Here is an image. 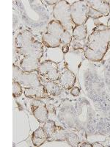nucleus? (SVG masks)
<instances>
[{
	"mask_svg": "<svg viewBox=\"0 0 110 147\" xmlns=\"http://www.w3.org/2000/svg\"><path fill=\"white\" fill-rule=\"evenodd\" d=\"M42 85L45 88L47 94L50 96H57L61 93V88L58 83L55 81H51L41 77Z\"/></svg>",
	"mask_w": 110,
	"mask_h": 147,
	"instance_id": "14",
	"label": "nucleus"
},
{
	"mask_svg": "<svg viewBox=\"0 0 110 147\" xmlns=\"http://www.w3.org/2000/svg\"><path fill=\"white\" fill-rule=\"evenodd\" d=\"M31 110L38 121L44 124L48 121V110L46 103L40 99H35L31 104Z\"/></svg>",
	"mask_w": 110,
	"mask_h": 147,
	"instance_id": "7",
	"label": "nucleus"
},
{
	"mask_svg": "<svg viewBox=\"0 0 110 147\" xmlns=\"http://www.w3.org/2000/svg\"><path fill=\"white\" fill-rule=\"evenodd\" d=\"M70 94L71 95H73V96H78L79 94H80V90L78 87H73L70 89Z\"/></svg>",
	"mask_w": 110,
	"mask_h": 147,
	"instance_id": "23",
	"label": "nucleus"
},
{
	"mask_svg": "<svg viewBox=\"0 0 110 147\" xmlns=\"http://www.w3.org/2000/svg\"><path fill=\"white\" fill-rule=\"evenodd\" d=\"M23 94L26 97L30 99H48L50 97L46 93L45 88L43 85L31 88H26L23 90Z\"/></svg>",
	"mask_w": 110,
	"mask_h": 147,
	"instance_id": "12",
	"label": "nucleus"
},
{
	"mask_svg": "<svg viewBox=\"0 0 110 147\" xmlns=\"http://www.w3.org/2000/svg\"><path fill=\"white\" fill-rule=\"evenodd\" d=\"M67 132L65 129L62 127L57 126L54 134L52 135V138L49 139V141L51 140H57V141H62V140H66V135Z\"/></svg>",
	"mask_w": 110,
	"mask_h": 147,
	"instance_id": "17",
	"label": "nucleus"
},
{
	"mask_svg": "<svg viewBox=\"0 0 110 147\" xmlns=\"http://www.w3.org/2000/svg\"><path fill=\"white\" fill-rule=\"evenodd\" d=\"M65 29L57 21L52 20L48 24L46 32L42 37L43 44L48 48H57L61 45L60 37Z\"/></svg>",
	"mask_w": 110,
	"mask_h": 147,
	"instance_id": "3",
	"label": "nucleus"
},
{
	"mask_svg": "<svg viewBox=\"0 0 110 147\" xmlns=\"http://www.w3.org/2000/svg\"><path fill=\"white\" fill-rule=\"evenodd\" d=\"M24 89L35 88L42 85L41 77L35 72H23L18 81Z\"/></svg>",
	"mask_w": 110,
	"mask_h": 147,
	"instance_id": "8",
	"label": "nucleus"
},
{
	"mask_svg": "<svg viewBox=\"0 0 110 147\" xmlns=\"http://www.w3.org/2000/svg\"><path fill=\"white\" fill-rule=\"evenodd\" d=\"M46 140H48V136L44 130V127H39L32 133V141L35 146H42Z\"/></svg>",
	"mask_w": 110,
	"mask_h": 147,
	"instance_id": "15",
	"label": "nucleus"
},
{
	"mask_svg": "<svg viewBox=\"0 0 110 147\" xmlns=\"http://www.w3.org/2000/svg\"><path fill=\"white\" fill-rule=\"evenodd\" d=\"M23 71L21 68L13 64V81H16L17 82L19 77L23 74Z\"/></svg>",
	"mask_w": 110,
	"mask_h": 147,
	"instance_id": "22",
	"label": "nucleus"
},
{
	"mask_svg": "<svg viewBox=\"0 0 110 147\" xmlns=\"http://www.w3.org/2000/svg\"><path fill=\"white\" fill-rule=\"evenodd\" d=\"M89 5V18H99L110 13V4L107 1H87Z\"/></svg>",
	"mask_w": 110,
	"mask_h": 147,
	"instance_id": "6",
	"label": "nucleus"
},
{
	"mask_svg": "<svg viewBox=\"0 0 110 147\" xmlns=\"http://www.w3.org/2000/svg\"><path fill=\"white\" fill-rule=\"evenodd\" d=\"M41 77L51 81H57L60 77L58 65L52 60H46L40 64L37 71Z\"/></svg>",
	"mask_w": 110,
	"mask_h": 147,
	"instance_id": "5",
	"label": "nucleus"
},
{
	"mask_svg": "<svg viewBox=\"0 0 110 147\" xmlns=\"http://www.w3.org/2000/svg\"><path fill=\"white\" fill-rule=\"evenodd\" d=\"M73 36L70 34V32L68 30H65V32L62 34L60 37V40H61V44L63 46H69L72 41Z\"/></svg>",
	"mask_w": 110,
	"mask_h": 147,
	"instance_id": "20",
	"label": "nucleus"
},
{
	"mask_svg": "<svg viewBox=\"0 0 110 147\" xmlns=\"http://www.w3.org/2000/svg\"><path fill=\"white\" fill-rule=\"evenodd\" d=\"M60 85L65 90H70L76 81L75 74L70 70H66L60 74V77L59 79Z\"/></svg>",
	"mask_w": 110,
	"mask_h": 147,
	"instance_id": "13",
	"label": "nucleus"
},
{
	"mask_svg": "<svg viewBox=\"0 0 110 147\" xmlns=\"http://www.w3.org/2000/svg\"><path fill=\"white\" fill-rule=\"evenodd\" d=\"M40 60L32 56H25L20 61V68L24 72L38 71L40 64Z\"/></svg>",
	"mask_w": 110,
	"mask_h": 147,
	"instance_id": "11",
	"label": "nucleus"
},
{
	"mask_svg": "<svg viewBox=\"0 0 110 147\" xmlns=\"http://www.w3.org/2000/svg\"><path fill=\"white\" fill-rule=\"evenodd\" d=\"M70 16L76 26L85 25L89 18L87 1H76L70 5Z\"/></svg>",
	"mask_w": 110,
	"mask_h": 147,
	"instance_id": "4",
	"label": "nucleus"
},
{
	"mask_svg": "<svg viewBox=\"0 0 110 147\" xmlns=\"http://www.w3.org/2000/svg\"><path fill=\"white\" fill-rule=\"evenodd\" d=\"M22 88H23L19 82L13 81V95L14 98H18L21 95L22 92H23Z\"/></svg>",
	"mask_w": 110,
	"mask_h": 147,
	"instance_id": "21",
	"label": "nucleus"
},
{
	"mask_svg": "<svg viewBox=\"0 0 110 147\" xmlns=\"http://www.w3.org/2000/svg\"><path fill=\"white\" fill-rule=\"evenodd\" d=\"M66 140L70 146L76 147L78 146V144H80V140L77 136V135L71 132H67Z\"/></svg>",
	"mask_w": 110,
	"mask_h": 147,
	"instance_id": "19",
	"label": "nucleus"
},
{
	"mask_svg": "<svg viewBox=\"0 0 110 147\" xmlns=\"http://www.w3.org/2000/svg\"><path fill=\"white\" fill-rule=\"evenodd\" d=\"M53 16L55 20L64 27L66 30L73 32L76 25L72 21L70 16V5L65 0H60L54 6Z\"/></svg>",
	"mask_w": 110,
	"mask_h": 147,
	"instance_id": "2",
	"label": "nucleus"
},
{
	"mask_svg": "<svg viewBox=\"0 0 110 147\" xmlns=\"http://www.w3.org/2000/svg\"><path fill=\"white\" fill-rule=\"evenodd\" d=\"M62 52L63 53H67V52H68L69 50V46H63L62 47Z\"/></svg>",
	"mask_w": 110,
	"mask_h": 147,
	"instance_id": "26",
	"label": "nucleus"
},
{
	"mask_svg": "<svg viewBox=\"0 0 110 147\" xmlns=\"http://www.w3.org/2000/svg\"><path fill=\"white\" fill-rule=\"evenodd\" d=\"M59 1L58 0H52V1H51V0H46V1H42V2H44V3H46L48 4V5H56V4Z\"/></svg>",
	"mask_w": 110,
	"mask_h": 147,
	"instance_id": "24",
	"label": "nucleus"
},
{
	"mask_svg": "<svg viewBox=\"0 0 110 147\" xmlns=\"http://www.w3.org/2000/svg\"><path fill=\"white\" fill-rule=\"evenodd\" d=\"M78 146H82V147H92V146H93V145H92V144H89V143H87V142H85L83 143V144H80V145H78Z\"/></svg>",
	"mask_w": 110,
	"mask_h": 147,
	"instance_id": "25",
	"label": "nucleus"
},
{
	"mask_svg": "<svg viewBox=\"0 0 110 147\" xmlns=\"http://www.w3.org/2000/svg\"><path fill=\"white\" fill-rule=\"evenodd\" d=\"M35 41V37L29 30H24L17 35L15 40L16 51L25 48Z\"/></svg>",
	"mask_w": 110,
	"mask_h": 147,
	"instance_id": "10",
	"label": "nucleus"
},
{
	"mask_svg": "<svg viewBox=\"0 0 110 147\" xmlns=\"http://www.w3.org/2000/svg\"><path fill=\"white\" fill-rule=\"evenodd\" d=\"M107 26H98L88 37L85 47V57L93 62H100L109 49Z\"/></svg>",
	"mask_w": 110,
	"mask_h": 147,
	"instance_id": "1",
	"label": "nucleus"
},
{
	"mask_svg": "<svg viewBox=\"0 0 110 147\" xmlns=\"http://www.w3.org/2000/svg\"><path fill=\"white\" fill-rule=\"evenodd\" d=\"M16 52L18 54L23 55V57L32 56V57L40 60L44 55V44L35 40L32 44L29 45L28 47L21 49Z\"/></svg>",
	"mask_w": 110,
	"mask_h": 147,
	"instance_id": "9",
	"label": "nucleus"
},
{
	"mask_svg": "<svg viewBox=\"0 0 110 147\" xmlns=\"http://www.w3.org/2000/svg\"><path fill=\"white\" fill-rule=\"evenodd\" d=\"M56 124H55L54 121L52 120H48L46 122H45L44 124V129L45 132H46L47 136H48V140L52 138V135L54 134L56 129Z\"/></svg>",
	"mask_w": 110,
	"mask_h": 147,
	"instance_id": "18",
	"label": "nucleus"
},
{
	"mask_svg": "<svg viewBox=\"0 0 110 147\" xmlns=\"http://www.w3.org/2000/svg\"><path fill=\"white\" fill-rule=\"evenodd\" d=\"M87 29L86 25L76 26L72 32V36L76 40H83L86 38Z\"/></svg>",
	"mask_w": 110,
	"mask_h": 147,
	"instance_id": "16",
	"label": "nucleus"
}]
</instances>
